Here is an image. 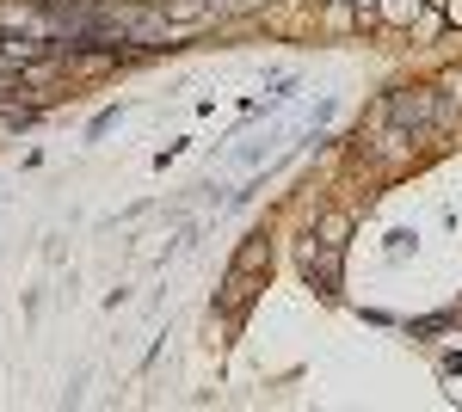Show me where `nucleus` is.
Here are the masks:
<instances>
[{"instance_id":"f257e3e1","label":"nucleus","mask_w":462,"mask_h":412,"mask_svg":"<svg viewBox=\"0 0 462 412\" xmlns=\"http://www.w3.org/2000/svg\"><path fill=\"white\" fill-rule=\"evenodd\" d=\"M253 283H259L253 271H228V283H222V314H228V320H235V314H247Z\"/></svg>"},{"instance_id":"20e7f679","label":"nucleus","mask_w":462,"mask_h":412,"mask_svg":"<svg viewBox=\"0 0 462 412\" xmlns=\"http://www.w3.org/2000/svg\"><path fill=\"white\" fill-rule=\"evenodd\" d=\"M438 93H444V117H457V111H462V69L444 74V80H438Z\"/></svg>"},{"instance_id":"39448f33","label":"nucleus","mask_w":462,"mask_h":412,"mask_svg":"<svg viewBox=\"0 0 462 412\" xmlns=\"http://www.w3.org/2000/svg\"><path fill=\"white\" fill-rule=\"evenodd\" d=\"M450 19H462V0H450Z\"/></svg>"},{"instance_id":"7ed1b4c3","label":"nucleus","mask_w":462,"mask_h":412,"mask_svg":"<svg viewBox=\"0 0 462 412\" xmlns=\"http://www.w3.org/2000/svg\"><path fill=\"white\" fill-rule=\"evenodd\" d=\"M315 234H320V246H339V252H346V241H352V215H346V209H327Z\"/></svg>"},{"instance_id":"f03ea898","label":"nucleus","mask_w":462,"mask_h":412,"mask_svg":"<svg viewBox=\"0 0 462 412\" xmlns=\"http://www.w3.org/2000/svg\"><path fill=\"white\" fill-rule=\"evenodd\" d=\"M235 271H272V241H265V234H253L247 246H241V252H235Z\"/></svg>"}]
</instances>
